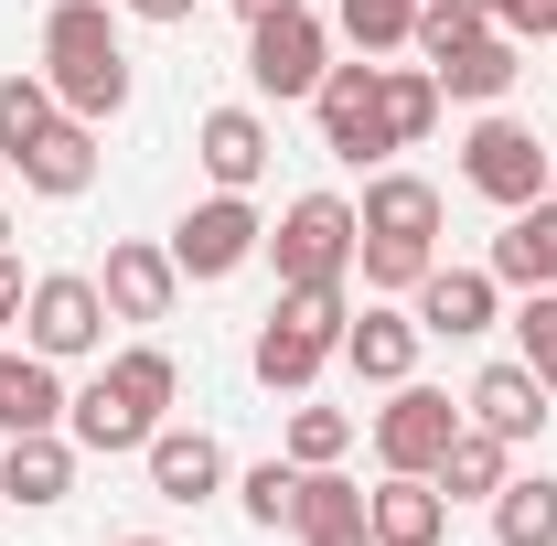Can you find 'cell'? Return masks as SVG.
I'll use <instances>...</instances> for the list:
<instances>
[{
  "label": "cell",
  "instance_id": "cell-19",
  "mask_svg": "<svg viewBox=\"0 0 557 546\" xmlns=\"http://www.w3.org/2000/svg\"><path fill=\"white\" fill-rule=\"evenodd\" d=\"M11 172H22L33 194H86V183H97V129H86V119H54Z\"/></svg>",
  "mask_w": 557,
  "mask_h": 546
},
{
  "label": "cell",
  "instance_id": "cell-7",
  "mask_svg": "<svg viewBox=\"0 0 557 546\" xmlns=\"http://www.w3.org/2000/svg\"><path fill=\"white\" fill-rule=\"evenodd\" d=\"M247 75H258V97H311V86H322V22H311V11H300V0H289V11H258V22H247Z\"/></svg>",
  "mask_w": 557,
  "mask_h": 546
},
{
  "label": "cell",
  "instance_id": "cell-24",
  "mask_svg": "<svg viewBox=\"0 0 557 546\" xmlns=\"http://www.w3.org/2000/svg\"><path fill=\"white\" fill-rule=\"evenodd\" d=\"M504 461H515V439H493V429H472V418H461V439H450V450H440V493H450V504H461V493H504Z\"/></svg>",
  "mask_w": 557,
  "mask_h": 546
},
{
  "label": "cell",
  "instance_id": "cell-8",
  "mask_svg": "<svg viewBox=\"0 0 557 546\" xmlns=\"http://www.w3.org/2000/svg\"><path fill=\"white\" fill-rule=\"evenodd\" d=\"M450 439H461V408H450L440 386H397V397L375 408V461H386V472H440Z\"/></svg>",
  "mask_w": 557,
  "mask_h": 546
},
{
  "label": "cell",
  "instance_id": "cell-21",
  "mask_svg": "<svg viewBox=\"0 0 557 546\" xmlns=\"http://www.w3.org/2000/svg\"><path fill=\"white\" fill-rule=\"evenodd\" d=\"M0 493H11V504H65L75 493V450L54 439V429L11 439V450H0Z\"/></svg>",
  "mask_w": 557,
  "mask_h": 546
},
{
  "label": "cell",
  "instance_id": "cell-6",
  "mask_svg": "<svg viewBox=\"0 0 557 546\" xmlns=\"http://www.w3.org/2000/svg\"><path fill=\"white\" fill-rule=\"evenodd\" d=\"M258 247H269V225H258L247 194H214V204H194L183 225H172V269L183 278H236Z\"/></svg>",
  "mask_w": 557,
  "mask_h": 546
},
{
  "label": "cell",
  "instance_id": "cell-15",
  "mask_svg": "<svg viewBox=\"0 0 557 546\" xmlns=\"http://www.w3.org/2000/svg\"><path fill=\"white\" fill-rule=\"evenodd\" d=\"M300 546H375L364 482H344L333 461H322V472H300Z\"/></svg>",
  "mask_w": 557,
  "mask_h": 546
},
{
  "label": "cell",
  "instance_id": "cell-33",
  "mask_svg": "<svg viewBox=\"0 0 557 546\" xmlns=\"http://www.w3.org/2000/svg\"><path fill=\"white\" fill-rule=\"evenodd\" d=\"M515 343H525V364L547 375V397H557V289H525V311H515Z\"/></svg>",
  "mask_w": 557,
  "mask_h": 546
},
{
  "label": "cell",
  "instance_id": "cell-31",
  "mask_svg": "<svg viewBox=\"0 0 557 546\" xmlns=\"http://www.w3.org/2000/svg\"><path fill=\"white\" fill-rule=\"evenodd\" d=\"M354 450V418L344 408H300L289 418V461H300V472H322V461H344Z\"/></svg>",
  "mask_w": 557,
  "mask_h": 546
},
{
  "label": "cell",
  "instance_id": "cell-13",
  "mask_svg": "<svg viewBox=\"0 0 557 546\" xmlns=\"http://www.w3.org/2000/svg\"><path fill=\"white\" fill-rule=\"evenodd\" d=\"M108 311L119 322H172V289H183V269H172V247H108Z\"/></svg>",
  "mask_w": 557,
  "mask_h": 546
},
{
  "label": "cell",
  "instance_id": "cell-20",
  "mask_svg": "<svg viewBox=\"0 0 557 546\" xmlns=\"http://www.w3.org/2000/svg\"><path fill=\"white\" fill-rule=\"evenodd\" d=\"M344 343L333 333H311V322H289V311H269V333H258V386H278V397H300L322 364H333Z\"/></svg>",
  "mask_w": 557,
  "mask_h": 546
},
{
  "label": "cell",
  "instance_id": "cell-4",
  "mask_svg": "<svg viewBox=\"0 0 557 546\" xmlns=\"http://www.w3.org/2000/svg\"><path fill=\"white\" fill-rule=\"evenodd\" d=\"M22 333H33V353H44V364L97 353V343H108V289H97V278H75V269L33 278V300H22Z\"/></svg>",
  "mask_w": 557,
  "mask_h": 546
},
{
  "label": "cell",
  "instance_id": "cell-9",
  "mask_svg": "<svg viewBox=\"0 0 557 546\" xmlns=\"http://www.w3.org/2000/svg\"><path fill=\"white\" fill-rule=\"evenodd\" d=\"M461 418H472V429H493V439H536L557 408H547V375H536V364L515 353V364H483V375H472Z\"/></svg>",
  "mask_w": 557,
  "mask_h": 546
},
{
  "label": "cell",
  "instance_id": "cell-35",
  "mask_svg": "<svg viewBox=\"0 0 557 546\" xmlns=\"http://www.w3.org/2000/svg\"><path fill=\"white\" fill-rule=\"evenodd\" d=\"M22 300H33V289H22V258L0 247V322H22Z\"/></svg>",
  "mask_w": 557,
  "mask_h": 546
},
{
  "label": "cell",
  "instance_id": "cell-32",
  "mask_svg": "<svg viewBox=\"0 0 557 546\" xmlns=\"http://www.w3.org/2000/svg\"><path fill=\"white\" fill-rule=\"evenodd\" d=\"M247 525H300V461H258L247 472Z\"/></svg>",
  "mask_w": 557,
  "mask_h": 546
},
{
  "label": "cell",
  "instance_id": "cell-25",
  "mask_svg": "<svg viewBox=\"0 0 557 546\" xmlns=\"http://www.w3.org/2000/svg\"><path fill=\"white\" fill-rule=\"evenodd\" d=\"M493 546H557V482H504L493 493Z\"/></svg>",
  "mask_w": 557,
  "mask_h": 546
},
{
  "label": "cell",
  "instance_id": "cell-5",
  "mask_svg": "<svg viewBox=\"0 0 557 546\" xmlns=\"http://www.w3.org/2000/svg\"><path fill=\"white\" fill-rule=\"evenodd\" d=\"M311 108H322V150H333V161L397 150V129H386V65H333L311 86Z\"/></svg>",
  "mask_w": 557,
  "mask_h": 546
},
{
  "label": "cell",
  "instance_id": "cell-30",
  "mask_svg": "<svg viewBox=\"0 0 557 546\" xmlns=\"http://www.w3.org/2000/svg\"><path fill=\"white\" fill-rule=\"evenodd\" d=\"M344 33H354V54H386V44L418 33V0H344Z\"/></svg>",
  "mask_w": 557,
  "mask_h": 546
},
{
  "label": "cell",
  "instance_id": "cell-39",
  "mask_svg": "<svg viewBox=\"0 0 557 546\" xmlns=\"http://www.w3.org/2000/svg\"><path fill=\"white\" fill-rule=\"evenodd\" d=\"M119 546H161V536H119Z\"/></svg>",
  "mask_w": 557,
  "mask_h": 546
},
{
  "label": "cell",
  "instance_id": "cell-18",
  "mask_svg": "<svg viewBox=\"0 0 557 546\" xmlns=\"http://www.w3.org/2000/svg\"><path fill=\"white\" fill-rule=\"evenodd\" d=\"M344 364L364 375V386H408V364H418V311H364V322H344Z\"/></svg>",
  "mask_w": 557,
  "mask_h": 546
},
{
  "label": "cell",
  "instance_id": "cell-27",
  "mask_svg": "<svg viewBox=\"0 0 557 546\" xmlns=\"http://www.w3.org/2000/svg\"><path fill=\"white\" fill-rule=\"evenodd\" d=\"M54 119H65V97H54L44 75H11V86H0V161H22Z\"/></svg>",
  "mask_w": 557,
  "mask_h": 546
},
{
  "label": "cell",
  "instance_id": "cell-26",
  "mask_svg": "<svg viewBox=\"0 0 557 546\" xmlns=\"http://www.w3.org/2000/svg\"><path fill=\"white\" fill-rule=\"evenodd\" d=\"M483 33H493L483 0H418V33H408V44L429 54V65H450V54H472Z\"/></svg>",
  "mask_w": 557,
  "mask_h": 546
},
{
  "label": "cell",
  "instance_id": "cell-36",
  "mask_svg": "<svg viewBox=\"0 0 557 546\" xmlns=\"http://www.w3.org/2000/svg\"><path fill=\"white\" fill-rule=\"evenodd\" d=\"M139 22H194V11H205V0H129Z\"/></svg>",
  "mask_w": 557,
  "mask_h": 546
},
{
  "label": "cell",
  "instance_id": "cell-16",
  "mask_svg": "<svg viewBox=\"0 0 557 546\" xmlns=\"http://www.w3.org/2000/svg\"><path fill=\"white\" fill-rule=\"evenodd\" d=\"M194 150H205L214 194H247V183L269 172V119H258V108H214L205 129H194Z\"/></svg>",
  "mask_w": 557,
  "mask_h": 546
},
{
  "label": "cell",
  "instance_id": "cell-23",
  "mask_svg": "<svg viewBox=\"0 0 557 546\" xmlns=\"http://www.w3.org/2000/svg\"><path fill=\"white\" fill-rule=\"evenodd\" d=\"M429 75H440V97H472V108H493V97L525 75V44H515V33H483L472 54H450V65H429Z\"/></svg>",
  "mask_w": 557,
  "mask_h": 546
},
{
  "label": "cell",
  "instance_id": "cell-37",
  "mask_svg": "<svg viewBox=\"0 0 557 546\" xmlns=\"http://www.w3.org/2000/svg\"><path fill=\"white\" fill-rule=\"evenodd\" d=\"M236 11H247V22H258V11H289V0H236Z\"/></svg>",
  "mask_w": 557,
  "mask_h": 546
},
{
  "label": "cell",
  "instance_id": "cell-11",
  "mask_svg": "<svg viewBox=\"0 0 557 546\" xmlns=\"http://www.w3.org/2000/svg\"><path fill=\"white\" fill-rule=\"evenodd\" d=\"M493 278L504 289H557V194L504 214V236H493Z\"/></svg>",
  "mask_w": 557,
  "mask_h": 546
},
{
  "label": "cell",
  "instance_id": "cell-1",
  "mask_svg": "<svg viewBox=\"0 0 557 546\" xmlns=\"http://www.w3.org/2000/svg\"><path fill=\"white\" fill-rule=\"evenodd\" d=\"M44 86L65 97V119H119L129 108V44L108 22V0H54L44 11Z\"/></svg>",
  "mask_w": 557,
  "mask_h": 546
},
{
  "label": "cell",
  "instance_id": "cell-41",
  "mask_svg": "<svg viewBox=\"0 0 557 546\" xmlns=\"http://www.w3.org/2000/svg\"><path fill=\"white\" fill-rule=\"evenodd\" d=\"M0 236H11V214H0Z\"/></svg>",
  "mask_w": 557,
  "mask_h": 546
},
{
  "label": "cell",
  "instance_id": "cell-10",
  "mask_svg": "<svg viewBox=\"0 0 557 546\" xmlns=\"http://www.w3.org/2000/svg\"><path fill=\"white\" fill-rule=\"evenodd\" d=\"M364 514H375V546H440L450 536V493L429 472H386L364 493Z\"/></svg>",
  "mask_w": 557,
  "mask_h": 546
},
{
  "label": "cell",
  "instance_id": "cell-3",
  "mask_svg": "<svg viewBox=\"0 0 557 546\" xmlns=\"http://www.w3.org/2000/svg\"><path fill=\"white\" fill-rule=\"evenodd\" d=\"M547 139L525 129V119H483V129H472V150H461V183H472V194H483V204H536V194H547Z\"/></svg>",
  "mask_w": 557,
  "mask_h": 546
},
{
  "label": "cell",
  "instance_id": "cell-29",
  "mask_svg": "<svg viewBox=\"0 0 557 546\" xmlns=\"http://www.w3.org/2000/svg\"><path fill=\"white\" fill-rule=\"evenodd\" d=\"M386 129H397V150H418L440 129V75L429 65H386Z\"/></svg>",
  "mask_w": 557,
  "mask_h": 546
},
{
  "label": "cell",
  "instance_id": "cell-14",
  "mask_svg": "<svg viewBox=\"0 0 557 546\" xmlns=\"http://www.w3.org/2000/svg\"><path fill=\"white\" fill-rule=\"evenodd\" d=\"M493 289H504L493 269H429V278H418V333L472 343V333L493 322Z\"/></svg>",
  "mask_w": 557,
  "mask_h": 546
},
{
  "label": "cell",
  "instance_id": "cell-17",
  "mask_svg": "<svg viewBox=\"0 0 557 546\" xmlns=\"http://www.w3.org/2000/svg\"><path fill=\"white\" fill-rule=\"evenodd\" d=\"M33 429H65V386H54V364L22 343V353H0V439H33Z\"/></svg>",
  "mask_w": 557,
  "mask_h": 546
},
{
  "label": "cell",
  "instance_id": "cell-38",
  "mask_svg": "<svg viewBox=\"0 0 557 546\" xmlns=\"http://www.w3.org/2000/svg\"><path fill=\"white\" fill-rule=\"evenodd\" d=\"M483 11H493V33H504V11H515V0H483Z\"/></svg>",
  "mask_w": 557,
  "mask_h": 546
},
{
  "label": "cell",
  "instance_id": "cell-40",
  "mask_svg": "<svg viewBox=\"0 0 557 546\" xmlns=\"http://www.w3.org/2000/svg\"><path fill=\"white\" fill-rule=\"evenodd\" d=\"M547 194H557V161H547Z\"/></svg>",
  "mask_w": 557,
  "mask_h": 546
},
{
  "label": "cell",
  "instance_id": "cell-12",
  "mask_svg": "<svg viewBox=\"0 0 557 546\" xmlns=\"http://www.w3.org/2000/svg\"><path fill=\"white\" fill-rule=\"evenodd\" d=\"M150 493L161 504H205L214 482H225V450H214V429H150Z\"/></svg>",
  "mask_w": 557,
  "mask_h": 546
},
{
  "label": "cell",
  "instance_id": "cell-34",
  "mask_svg": "<svg viewBox=\"0 0 557 546\" xmlns=\"http://www.w3.org/2000/svg\"><path fill=\"white\" fill-rule=\"evenodd\" d=\"M504 33H515V44H536V33H547V44H557V0H515V11H504Z\"/></svg>",
  "mask_w": 557,
  "mask_h": 546
},
{
  "label": "cell",
  "instance_id": "cell-28",
  "mask_svg": "<svg viewBox=\"0 0 557 546\" xmlns=\"http://www.w3.org/2000/svg\"><path fill=\"white\" fill-rule=\"evenodd\" d=\"M354 269H364V289H418L440 269V247L429 236H354Z\"/></svg>",
  "mask_w": 557,
  "mask_h": 546
},
{
  "label": "cell",
  "instance_id": "cell-2",
  "mask_svg": "<svg viewBox=\"0 0 557 546\" xmlns=\"http://www.w3.org/2000/svg\"><path fill=\"white\" fill-rule=\"evenodd\" d=\"M354 204L344 194H300V204L278 214V236H269V258H278V289H311V278H344L354 269Z\"/></svg>",
  "mask_w": 557,
  "mask_h": 546
},
{
  "label": "cell",
  "instance_id": "cell-22",
  "mask_svg": "<svg viewBox=\"0 0 557 546\" xmlns=\"http://www.w3.org/2000/svg\"><path fill=\"white\" fill-rule=\"evenodd\" d=\"M354 225H364V236H440V194H429L418 172H375Z\"/></svg>",
  "mask_w": 557,
  "mask_h": 546
}]
</instances>
